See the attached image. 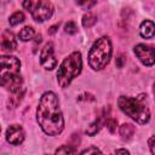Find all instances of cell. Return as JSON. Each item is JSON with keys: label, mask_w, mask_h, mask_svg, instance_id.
Segmentation results:
<instances>
[{"label": "cell", "mask_w": 155, "mask_h": 155, "mask_svg": "<svg viewBox=\"0 0 155 155\" xmlns=\"http://www.w3.org/2000/svg\"><path fill=\"white\" fill-rule=\"evenodd\" d=\"M149 148H150V153L155 154V149H154V136H151L149 138Z\"/></svg>", "instance_id": "obj_24"}, {"label": "cell", "mask_w": 155, "mask_h": 155, "mask_svg": "<svg viewBox=\"0 0 155 155\" xmlns=\"http://www.w3.org/2000/svg\"><path fill=\"white\" fill-rule=\"evenodd\" d=\"M23 21H24V15H23V12L17 11V12H15L12 16H10L8 23H10L11 25H17V24L22 23Z\"/></svg>", "instance_id": "obj_17"}, {"label": "cell", "mask_w": 155, "mask_h": 155, "mask_svg": "<svg viewBox=\"0 0 155 155\" xmlns=\"http://www.w3.org/2000/svg\"><path fill=\"white\" fill-rule=\"evenodd\" d=\"M105 125H107V128H108L111 133H114V132H115V130H116V126H117V121H116L115 119L108 117V119H107V121H105Z\"/></svg>", "instance_id": "obj_20"}, {"label": "cell", "mask_w": 155, "mask_h": 155, "mask_svg": "<svg viewBox=\"0 0 155 155\" xmlns=\"http://www.w3.org/2000/svg\"><path fill=\"white\" fill-rule=\"evenodd\" d=\"M133 133H134V126L132 124H124L120 127V136L125 140L131 139L132 136H133Z\"/></svg>", "instance_id": "obj_14"}, {"label": "cell", "mask_w": 155, "mask_h": 155, "mask_svg": "<svg viewBox=\"0 0 155 155\" xmlns=\"http://www.w3.org/2000/svg\"><path fill=\"white\" fill-rule=\"evenodd\" d=\"M64 30H65V33H68V34H75L76 31H78V27H76V24L74 23V22H68L67 24H65V27H64Z\"/></svg>", "instance_id": "obj_21"}, {"label": "cell", "mask_w": 155, "mask_h": 155, "mask_svg": "<svg viewBox=\"0 0 155 155\" xmlns=\"http://www.w3.org/2000/svg\"><path fill=\"white\" fill-rule=\"evenodd\" d=\"M134 53L144 65L151 67L154 64V50L151 46H148L144 44H138L134 47Z\"/></svg>", "instance_id": "obj_8"}, {"label": "cell", "mask_w": 155, "mask_h": 155, "mask_svg": "<svg viewBox=\"0 0 155 155\" xmlns=\"http://www.w3.org/2000/svg\"><path fill=\"white\" fill-rule=\"evenodd\" d=\"M97 153H101V150L98 148H94V147L87 148V149H85V150L81 151V154H97Z\"/></svg>", "instance_id": "obj_22"}, {"label": "cell", "mask_w": 155, "mask_h": 155, "mask_svg": "<svg viewBox=\"0 0 155 155\" xmlns=\"http://www.w3.org/2000/svg\"><path fill=\"white\" fill-rule=\"evenodd\" d=\"M96 22H97V17H96V15H93V13H91V12H87V13L84 15V17H82V25H84L85 28L92 27Z\"/></svg>", "instance_id": "obj_16"}, {"label": "cell", "mask_w": 155, "mask_h": 155, "mask_svg": "<svg viewBox=\"0 0 155 155\" xmlns=\"http://www.w3.org/2000/svg\"><path fill=\"white\" fill-rule=\"evenodd\" d=\"M154 29H155V25L151 21L147 19L144 22H142L140 24V28H139V33L143 38L145 39H151L154 36Z\"/></svg>", "instance_id": "obj_12"}, {"label": "cell", "mask_w": 155, "mask_h": 155, "mask_svg": "<svg viewBox=\"0 0 155 155\" xmlns=\"http://www.w3.org/2000/svg\"><path fill=\"white\" fill-rule=\"evenodd\" d=\"M40 63L41 65L47 69V70H52L56 68L57 65V59L54 57V52H53V44L52 42H47L45 44V46L42 47L41 52H40Z\"/></svg>", "instance_id": "obj_7"}, {"label": "cell", "mask_w": 155, "mask_h": 155, "mask_svg": "<svg viewBox=\"0 0 155 155\" xmlns=\"http://www.w3.org/2000/svg\"><path fill=\"white\" fill-rule=\"evenodd\" d=\"M113 53L111 41L108 36L97 39L88 52V64L93 70L103 69L110 61Z\"/></svg>", "instance_id": "obj_3"}, {"label": "cell", "mask_w": 155, "mask_h": 155, "mask_svg": "<svg viewBox=\"0 0 155 155\" xmlns=\"http://www.w3.org/2000/svg\"><path fill=\"white\" fill-rule=\"evenodd\" d=\"M36 120L41 130L48 136H57L64 128V119L59 108L57 96L48 91L45 92L36 109Z\"/></svg>", "instance_id": "obj_1"}, {"label": "cell", "mask_w": 155, "mask_h": 155, "mask_svg": "<svg viewBox=\"0 0 155 155\" xmlns=\"http://www.w3.org/2000/svg\"><path fill=\"white\" fill-rule=\"evenodd\" d=\"M23 7L38 22L48 19L53 13V6L50 0H23Z\"/></svg>", "instance_id": "obj_6"}, {"label": "cell", "mask_w": 155, "mask_h": 155, "mask_svg": "<svg viewBox=\"0 0 155 155\" xmlns=\"http://www.w3.org/2000/svg\"><path fill=\"white\" fill-rule=\"evenodd\" d=\"M34 34H35V31H34L33 27L27 25V27H24L23 29H21V31H19L18 36H19V39H21L22 41H29V40H31V39H33Z\"/></svg>", "instance_id": "obj_15"}, {"label": "cell", "mask_w": 155, "mask_h": 155, "mask_svg": "<svg viewBox=\"0 0 155 155\" xmlns=\"http://www.w3.org/2000/svg\"><path fill=\"white\" fill-rule=\"evenodd\" d=\"M119 108L130 117H132L138 124H147L150 120V110L142 102L140 98H132L121 96L117 99Z\"/></svg>", "instance_id": "obj_5"}, {"label": "cell", "mask_w": 155, "mask_h": 155, "mask_svg": "<svg viewBox=\"0 0 155 155\" xmlns=\"http://www.w3.org/2000/svg\"><path fill=\"white\" fill-rule=\"evenodd\" d=\"M75 149L71 148V145H62L56 150V154H74Z\"/></svg>", "instance_id": "obj_19"}, {"label": "cell", "mask_w": 155, "mask_h": 155, "mask_svg": "<svg viewBox=\"0 0 155 155\" xmlns=\"http://www.w3.org/2000/svg\"><path fill=\"white\" fill-rule=\"evenodd\" d=\"M21 62L13 56H0V86L13 92L22 87Z\"/></svg>", "instance_id": "obj_2"}, {"label": "cell", "mask_w": 155, "mask_h": 155, "mask_svg": "<svg viewBox=\"0 0 155 155\" xmlns=\"http://www.w3.org/2000/svg\"><path fill=\"white\" fill-rule=\"evenodd\" d=\"M0 46L4 51H7V52H11V51H15L16 47H17V41L15 39V35L12 31L10 30H5L1 35V39H0Z\"/></svg>", "instance_id": "obj_10"}, {"label": "cell", "mask_w": 155, "mask_h": 155, "mask_svg": "<svg viewBox=\"0 0 155 155\" xmlns=\"http://www.w3.org/2000/svg\"><path fill=\"white\" fill-rule=\"evenodd\" d=\"M108 117H109V116H108V110L104 109V110L102 111V114L88 126V128L86 130V133L90 134V136H94V134L102 128V126L105 125V121H107Z\"/></svg>", "instance_id": "obj_11"}, {"label": "cell", "mask_w": 155, "mask_h": 155, "mask_svg": "<svg viewBox=\"0 0 155 155\" xmlns=\"http://www.w3.org/2000/svg\"><path fill=\"white\" fill-rule=\"evenodd\" d=\"M6 140L12 145H19L24 140V131L19 125H11L6 131Z\"/></svg>", "instance_id": "obj_9"}, {"label": "cell", "mask_w": 155, "mask_h": 155, "mask_svg": "<svg viewBox=\"0 0 155 155\" xmlns=\"http://www.w3.org/2000/svg\"><path fill=\"white\" fill-rule=\"evenodd\" d=\"M76 2L80 7H82L85 10H88L97 2V0H76Z\"/></svg>", "instance_id": "obj_18"}, {"label": "cell", "mask_w": 155, "mask_h": 155, "mask_svg": "<svg viewBox=\"0 0 155 155\" xmlns=\"http://www.w3.org/2000/svg\"><path fill=\"white\" fill-rule=\"evenodd\" d=\"M115 153L116 154H128V150H126V149H117V150H115Z\"/></svg>", "instance_id": "obj_26"}, {"label": "cell", "mask_w": 155, "mask_h": 155, "mask_svg": "<svg viewBox=\"0 0 155 155\" xmlns=\"http://www.w3.org/2000/svg\"><path fill=\"white\" fill-rule=\"evenodd\" d=\"M23 94H24V88H19L17 91H13L12 92V96L8 98V108H16L18 107V104L21 103L22 98H23Z\"/></svg>", "instance_id": "obj_13"}, {"label": "cell", "mask_w": 155, "mask_h": 155, "mask_svg": "<svg viewBox=\"0 0 155 155\" xmlns=\"http://www.w3.org/2000/svg\"><path fill=\"white\" fill-rule=\"evenodd\" d=\"M82 68V59L80 52L70 53L61 64L57 71V81L62 88L69 86L71 80L76 78L81 73Z\"/></svg>", "instance_id": "obj_4"}, {"label": "cell", "mask_w": 155, "mask_h": 155, "mask_svg": "<svg viewBox=\"0 0 155 155\" xmlns=\"http://www.w3.org/2000/svg\"><path fill=\"white\" fill-rule=\"evenodd\" d=\"M58 25H59V24H56V25H52V27L50 28V30H48V33H50V34H53V33H54V31L57 30V28H58Z\"/></svg>", "instance_id": "obj_25"}, {"label": "cell", "mask_w": 155, "mask_h": 155, "mask_svg": "<svg viewBox=\"0 0 155 155\" xmlns=\"http://www.w3.org/2000/svg\"><path fill=\"white\" fill-rule=\"evenodd\" d=\"M124 63H125V56H124V54H120V56L116 58V67H117V68H122Z\"/></svg>", "instance_id": "obj_23"}]
</instances>
